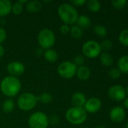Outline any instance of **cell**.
Listing matches in <instances>:
<instances>
[{
	"mask_svg": "<svg viewBox=\"0 0 128 128\" xmlns=\"http://www.w3.org/2000/svg\"><path fill=\"white\" fill-rule=\"evenodd\" d=\"M126 128H128V121L126 123Z\"/></svg>",
	"mask_w": 128,
	"mask_h": 128,
	"instance_id": "7bdbcfd3",
	"label": "cell"
},
{
	"mask_svg": "<svg viewBox=\"0 0 128 128\" xmlns=\"http://www.w3.org/2000/svg\"><path fill=\"white\" fill-rule=\"evenodd\" d=\"M76 26L80 27L82 29H87L91 25V21L90 18L86 15H81L78 16V20L76 22Z\"/></svg>",
	"mask_w": 128,
	"mask_h": 128,
	"instance_id": "ac0fdd59",
	"label": "cell"
},
{
	"mask_svg": "<svg viewBox=\"0 0 128 128\" xmlns=\"http://www.w3.org/2000/svg\"><path fill=\"white\" fill-rule=\"evenodd\" d=\"M60 31L62 34H67L69 33V31H70V27L68 26V25H66V24H63L60 26Z\"/></svg>",
	"mask_w": 128,
	"mask_h": 128,
	"instance_id": "836d02e7",
	"label": "cell"
},
{
	"mask_svg": "<svg viewBox=\"0 0 128 128\" xmlns=\"http://www.w3.org/2000/svg\"><path fill=\"white\" fill-rule=\"evenodd\" d=\"M108 95L110 99L115 101L124 100L127 97L126 89L121 86H112L108 90Z\"/></svg>",
	"mask_w": 128,
	"mask_h": 128,
	"instance_id": "9c48e42d",
	"label": "cell"
},
{
	"mask_svg": "<svg viewBox=\"0 0 128 128\" xmlns=\"http://www.w3.org/2000/svg\"><path fill=\"white\" fill-rule=\"evenodd\" d=\"M43 2H46V3H48V2H51V1H43Z\"/></svg>",
	"mask_w": 128,
	"mask_h": 128,
	"instance_id": "b9f144b4",
	"label": "cell"
},
{
	"mask_svg": "<svg viewBox=\"0 0 128 128\" xmlns=\"http://www.w3.org/2000/svg\"><path fill=\"white\" fill-rule=\"evenodd\" d=\"M127 4V0H114L111 2L112 6L115 8V9H122L126 7Z\"/></svg>",
	"mask_w": 128,
	"mask_h": 128,
	"instance_id": "4316f807",
	"label": "cell"
},
{
	"mask_svg": "<svg viewBox=\"0 0 128 128\" xmlns=\"http://www.w3.org/2000/svg\"><path fill=\"white\" fill-rule=\"evenodd\" d=\"M100 62L103 66L110 67L114 62V58L108 52H103L100 54Z\"/></svg>",
	"mask_w": 128,
	"mask_h": 128,
	"instance_id": "d6986e66",
	"label": "cell"
},
{
	"mask_svg": "<svg viewBox=\"0 0 128 128\" xmlns=\"http://www.w3.org/2000/svg\"><path fill=\"white\" fill-rule=\"evenodd\" d=\"M87 6L90 11L93 13L98 12L101 8V4L99 1L97 0H89L87 2Z\"/></svg>",
	"mask_w": 128,
	"mask_h": 128,
	"instance_id": "603a6c76",
	"label": "cell"
},
{
	"mask_svg": "<svg viewBox=\"0 0 128 128\" xmlns=\"http://www.w3.org/2000/svg\"><path fill=\"white\" fill-rule=\"evenodd\" d=\"M69 33L75 39H81L84 35V31L78 26H73L70 28Z\"/></svg>",
	"mask_w": 128,
	"mask_h": 128,
	"instance_id": "7402d4cb",
	"label": "cell"
},
{
	"mask_svg": "<svg viewBox=\"0 0 128 128\" xmlns=\"http://www.w3.org/2000/svg\"><path fill=\"white\" fill-rule=\"evenodd\" d=\"M41 54H43L42 49H41V48L37 49V50H36V55H37V56H41Z\"/></svg>",
	"mask_w": 128,
	"mask_h": 128,
	"instance_id": "8d00e7d4",
	"label": "cell"
},
{
	"mask_svg": "<svg viewBox=\"0 0 128 128\" xmlns=\"http://www.w3.org/2000/svg\"><path fill=\"white\" fill-rule=\"evenodd\" d=\"M21 89V82L17 78L11 76L5 77L0 83V90L2 93L9 98L17 96Z\"/></svg>",
	"mask_w": 128,
	"mask_h": 128,
	"instance_id": "6da1fadb",
	"label": "cell"
},
{
	"mask_svg": "<svg viewBox=\"0 0 128 128\" xmlns=\"http://www.w3.org/2000/svg\"><path fill=\"white\" fill-rule=\"evenodd\" d=\"M28 124L30 128H47L49 124L48 117L42 112H35L29 116Z\"/></svg>",
	"mask_w": 128,
	"mask_h": 128,
	"instance_id": "8992f818",
	"label": "cell"
},
{
	"mask_svg": "<svg viewBox=\"0 0 128 128\" xmlns=\"http://www.w3.org/2000/svg\"><path fill=\"white\" fill-rule=\"evenodd\" d=\"M29 1H27V0H19L18 1V2L19 3H20L21 4H23H23H26V3H27Z\"/></svg>",
	"mask_w": 128,
	"mask_h": 128,
	"instance_id": "f35d334b",
	"label": "cell"
},
{
	"mask_svg": "<svg viewBox=\"0 0 128 128\" xmlns=\"http://www.w3.org/2000/svg\"><path fill=\"white\" fill-rule=\"evenodd\" d=\"M77 67L72 62H63L57 68V72L60 76L65 80H70L75 76Z\"/></svg>",
	"mask_w": 128,
	"mask_h": 128,
	"instance_id": "ba28073f",
	"label": "cell"
},
{
	"mask_svg": "<svg viewBox=\"0 0 128 128\" xmlns=\"http://www.w3.org/2000/svg\"><path fill=\"white\" fill-rule=\"evenodd\" d=\"M126 93H127V94L128 95V86L127 87V89H126Z\"/></svg>",
	"mask_w": 128,
	"mask_h": 128,
	"instance_id": "60d3db41",
	"label": "cell"
},
{
	"mask_svg": "<svg viewBox=\"0 0 128 128\" xmlns=\"http://www.w3.org/2000/svg\"><path fill=\"white\" fill-rule=\"evenodd\" d=\"M70 4H72L73 7H82L84 6L86 3L87 1L86 0H72L70 2Z\"/></svg>",
	"mask_w": 128,
	"mask_h": 128,
	"instance_id": "d6a6232c",
	"label": "cell"
},
{
	"mask_svg": "<svg viewBox=\"0 0 128 128\" xmlns=\"http://www.w3.org/2000/svg\"><path fill=\"white\" fill-rule=\"evenodd\" d=\"M118 67L121 73L128 74V56H123L119 58Z\"/></svg>",
	"mask_w": 128,
	"mask_h": 128,
	"instance_id": "44dd1931",
	"label": "cell"
},
{
	"mask_svg": "<svg viewBox=\"0 0 128 128\" xmlns=\"http://www.w3.org/2000/svg\"><path fill=\"white\" fill-rule=\"evenodd\" d=\"M85 62V58L83 56H81V55H78L77 56L75 59H74V64L78 68V67H81V66H84V64Z\"/></svg>",
	"mask_w": 128,
	"mask_h": 128,
	"instance_id": "4dcf8cb0",
	"label": "cell"
},
{
	"mask_svg": "<svg viewBox=\"0 0 128 128\" xmlns=\"http://www.w3.org/2000/svg\"><path fill=\"white\" fill-rule=\"evenodd\" d=\"M102 107V102L101 100L97 98H91L87 100L84 109L86 111V112L94 114L97 112Z\"/></svg>",
	"mask_w": 128,
	"mask_h": 128,
	"instance_id": "30bf717a",
	"label": "cell"
},
{
	"mask_svg": "<svg viewBox=\"0 0 128 128\" xmlns=\"http://www.w3.org/2000/svg\"><path fill=\"white\" fill-rule=\"evenodd\" d=\"M7 71L10 76L17 77L21 76L24 73L25 67L19 62H11L7 66Z\"/></svg>",
	"mask_w": 128,
	"mask_h": 128,
	"instance_id": "8fae6325",
	"label": "cell"
},
{
	"mask_svg": "<svg viewBox=\"0 0 128 128\" xmlns=\"http://www.w3.org/2000/svg\"><path fill=\"white\" fill-rule=\"evenodd\" d=\"M14 106H15V104H14V100L11 98H8L5 100H4L2 105V109L5 113L9 114L11 112H13V110H14Z\"/></svg>",
	"mask_w": 128,
	"mask_h": 128,
	"instance_id": "ffe728a7",
	"label": "cell"
},
{
	"mask_svg": "<svg viewBox=\"0 0 128 128\" xmlns=\"http://www.w3.org/2000/svg\"><path fill=\"white\" fill-rule=\"evenodd\" d=\"M37 97L29 92L20 94L17 99V106L19 109L25 112L33 110L37 105Z\"/></svg>",
	"mask_w": 128,
	"mask_h": 128,
	"instance_id": "277c9868",
	"label": "cell"
},
{
	"mask_svg": "<svg viewBox=\"0 0 128 128\" xmlns=\"http://www.w3.org/2000/svg\"><path fill=\"white\" fill-rule=\"evenodd\" d=\"M38 41L40 48L46 50L51 49L54 45L56 37L53 31L49 28H44L38 34Z\"/></svg>",
	"mask_w": 128,
	"mask_h": 128,
	"instance_id": "5b68a950",
	"label": "cell"
},
{
	"mask_svg": "<svg viewBox=\"0 0 128 128\" xmlns=\"http://www.w3.org/2000/svg\"><path fill=\"white\" fill-rule=\"evenodd\" d=\"M96 128H107L105 125H103V124H100V125H98L97 127Z\"/></svg>",
	"mask_w": 128,
	"mask_h": 128,
	"instance_id": "ab89813d",
	"label": "cell"
},
{
	"mask_svg": "<svg viewBox=\"0 0 128 128\" xmlns=\"http://www.w3.org/2000/svg\"><path fill=\"white\" fill-rule=\"evenodd\" d=\"M87 101L85 95L81 92H75L71 98V103L75 107H84Z\"/></svg>",
	"mask_w": 128,
	"mask_h": 128,
	"instance_id": "4fadbf2b",
	"label": "cell"
},
{
	"mask_svg": "<svg viewBox=\"0 0 128 128\" xmlns=\"http://www.w3.org/2000/svg\"><path fill=\"white\" fill-rule=\"evenodd\" d=\"M121 72L119 70L118 68H112L109 72V76L112 80H117L121 76Z\"/></svg>",
	"mask_w": 128,
	"mask_h": 128,
	"instance_id": "f546056e",
	"label": "cell"
},
{
	"mask_svg": "<svg viewBox=\"0 0 128 128\" xmlns=\"http://www.w3.org/2000/svg\"><path fill=\"white\" fill-rule=\"evenodd\" d=\"M75 75L78 78V80L81 81L88 80L91 76V70L90 69L86 66H81L78 67L76 70Z\"/></svg>",
	"mask_w": 128,
	"mask_h": 128,
	"instance_id": "9a60e30c",
	"label": "cell"
},
{
	"mask_svg": "<svg viewBox=\"0 0 128 128\" xmlns=\"http://www.w3.org/2000/svg\"><path fill=\"white\" fill-rule=\"evenodd\" d=\"M43 56H44V58L48 62H51V63H54V62H56L58 59V54L57 52L53 50V49H48V50H46L44 53H43Z\"/></svg>",
	"mask_w": 128,
	"mask_h": 128,
	"instance_id": "e0dca14e",
	"label": "cell"
},
{
	"mask_svg": "<svg viewBox=\"0 0 128 128\" xmlns=\"http://www.w3.org/2000/svg\"><path fill=\"white\" fill-rule=\"evenodd\" d=\"M102 52L100 45L95 40H88L82 46L83 54L89 58H95L100 56Z\"/></svg>",
	"mask_w": 128,
	"mask_h": 128,
	"instance_id": "52a82bcc",
	"label": "cell"
},
{
	"mask_svg": "<svg viewBox=\"0 0 128 128\" xmlns=\"http://www.w3.org/2000/svg\"><path fill=\"white\" fill-rule=\"evenodd\" d=\"M37 99H38V100H39L43 104H48L52 101L53 98H52V95L51 94L45 92V93L41 94L40 96L37 97Z\"/></svg>",
	"mask_w": 128,
	"mask_h": 128,
	"instance_id": "d4e9b609",
	"label": "cell"
},
{
	"mask_svg": "<svg viewBox=\"0 0 128 128\" xmlns=\"http://www.w3.org/2000/svg\"><path fill=\"white\" fill-rule=\"evenodd\" d=\"M23 10V5L21 4L20 3H19L18 2H17L16 3L12 4V8H11V12L15 14V15H19L20 14Z\"/></svg>",
	"mask_w": 128,
	"mask_h": 128,
	"instance_id": "83f0119b",
	"label": "cell"
},
{
	"mask_svg": "<svg viewBox=\"0 0 128 128\" xmlns=\"http://www.w3.org/2000/svg\"><path fill=\"white\" fill-rule=\"evenodd\" d=\"M26 10L32 14L38 13L42 8V4L39 1H29L26 3Z\"/></svg>",
	"mask_w": 128,
	"mask_h": 128,
	"instance_id": "2e32d148",
	"label": "cell"
},
{
	"mask_svg": "<svg viewBox=\"0 0 128 128\" xmlns=\"http://www.w3.org/2000/svg\"><path fill=\"white\" fill-rule=\"evenodd\" d=\"M12 4L9 0H0V17L8 16L11 12Z\"/></svg>",
	"mask_w": 128,
	"mask_h": 128,
	"instance_id": "5bb4252c",
	"label": "cell"
},
{
	"mask_svg": "<svg viewBox=\"0 0 128 128\" xmlns=\"http://www.w3.org/2000/svg\"><path fill=\"white\" fill-rule=\"evenodd\" d=\"M7 38V33L3 28H0V44L3 43Z\"/></svg>",
	"mask_w": 128,
	"mask_h": 128,
	"instance_id": "e575fe53",
	"label": "cell"
},
{
	"mask_svg": "<svg viewBox=\"0 0 128 128\" xmlns=\"http://www.w3.org/2000/svg\"><path fill=\"white\" fill-rule=\"evenodd\" d=\"M48 122H49V124H51L52 126H56L60 122V118L58 116L54 114V115H52L51 116H50V118H48Z\"/></svg>",
	"mask_w": 128,
	"mask_h": 128,
	"instance_id": "1f68e13d",
	"label": "cell"
},
{
	"mask_svg": "<svg viewBox=\"0 0 128 128\" xmlns=\"http://www.w3.org/2000/svg\"><path fill=\"white\" fill-rule=\"evenodd\" d=\"M65 118L68 122L74 125L82 124L87 119V112L83 107H71L66 114Z\"/></svg>",
	"mask_w": 128,
	"mask_h": 128,
	"instance_id": "3957f363",
	"label": "cell"
},
{
	"mask_svg": "<svg viewBox=\"0 0 128 128\" xmlns=\"http://www.w3.org/2000/svg\"><path fill=\"white\" fill-rule=\"evenodd\" d=\"M119 42L124 46H128V28L123 30L118 36Z\"/></svg>",
	"mask_w": 128,
	"mask_h": 128,
	"instance_id": "484cf974",
	"label": "cell"
},
{
	"mask_svg": "<svg viewBox=\"0 0 128 128\" xmlns=\"http://www.w3.org/2000/svg\"><path fill=\"white\" fill-rule=\"evenodd\" d=\"M124 105L125 108H126L127 110H128V98H125V100H124Z\"/></svg>",
	"mask_w": 128,
	"mask_h": 128,
	"instance_id": "74e56055",
	"label": "cell"
},
{
	"mask_svg": "<svg viewBox=\"0 0 128 128\" xmlns=\"http://www.w3.org/2000/svg\"><path fill=\"white\" fill-rule=\"evenodd\" d=\"M94 32L100 38H105L107 35L106 28L101 25H96L94 27Z\"/></svg>",
	"mask_w": 128,
	"mask_h": 128,
	"instance_id": "cb8c5ba5",
	"label": "cell"
},
{
	"mask_svg": "<svg viewBox=\"0 0 128 128\" xmlns=\"http://www.w3.org/2000/svg\"><path fill=\"white\" fill-rule=\"evenodd\" d=\"M126 117V112L120 106H115L112 108L109 113V118L112 122L115 123L122 122Z\"/></svg>",
	"mask_w": 128,
	"mask_h": 128,
	"instance_id": "7c38bea8",
	"label": "cell"
},
{
	"mask_svg": "<svg viewBox=\"0 0 128 128\" xmlns=\"http://www.w3.org/2000/svg\"><path fill=\"white\" fill-rule=\"evenodd\" d=\"M60 20L66 25H73L76 23L79 16L78 10L72 4L68 3L61 4L57 9Z\"/></svg>",
	"mask_w": 128,
	"mask_h": 128,
	"instance_id": "7a4b0ae2",
	"label": "cell"
},
{
	"mask_svg": "<svg viewBox=\"0 0 128 128\" xmlns=\"http://www.w3.org/2000/svg\"><path fill=\"white\" fill-rule=\"evenodd\" d=\"M100 45L101 50H105V52H106V51L111 50L113 44H112V42L109 39H105L101 42V44Z\"/></svg>",
	"mask_w": 128,
	"mask_h": 128,
	"instance_id": "f1b7e54d",
	"label": "cell"
},
{
	"mask_svg": "<svg viewBox=\"0 0 128 128\" xmlns=\"http://www.w3.org/2000/svg\"><path fill=\"white\" fill-rule=\"evenodd\" d=\"M4 53H5V50H4V48L2 46L0 45V59L2 58V56H4Z\"/></svg>",
	"mask_w": 128,
	"mask_h": 128,
	"instance_id": "d590c367",
	"label": "cell"
}]
</instances>
